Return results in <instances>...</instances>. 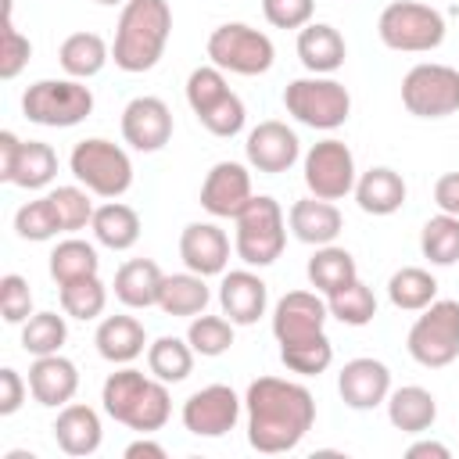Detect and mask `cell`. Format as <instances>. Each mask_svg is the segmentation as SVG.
I'll list each match as a JSON object with an SVG mask.
<instances>
[{"instance_id":"6da1fadb","label":"cell","mask_w":459,"mask_h":459,"mask_svg":"<svg viewBox=\"0 0 459 459\" xmlns=\"http://www.w3.org/2000/svg\"><path fill=\"white\" fill-rule=\"evenodd\" d=\"M244 405H247V441L262 455H280L298 448L316 423L312 391L283 377L251 380Z\"/></svg>"},{"instance_id":"7a4b0ae2","label":"cell","mask_w":459,"mask_h":459,"mask_svg":"<svg viewBox=\"0 0 459 459\" xmlns=\"http://www.w3.org/2000/svg\"><path fill=\"white\" fill-rule=\"evenodd\" d=\"M172 32V7L169 0H126L111 43V61L122 72H151L165 54Z\"/></svg>"},{"instance_id":"3957f363","label":"cell","mask_w":459,"mask_h":459,"mask_svg":"<svg viewBox=\"0 0 459 459\" xmlns=\"http://www.w3.org/2000/svg\"><path fill=\"white\" fill-rule=\"evenodd\" d=\"M100 402H104V412L115 423H126L136 434H154L172 416V402H169L165 380L143 377L133 366H126V369H118V373H111L104 380Z\"/></svg>"},{"instance_id":"277c9868","label":"cell","mask_w":459,"mask_h":459,"mask_svg":"<svg viewBox=\"0 0 459 459\" xmlns=\"http://www.w3.org/2000/svg\"><path fill=\"white\" fill-rule=\"evenodd\" d=\"M237 222V237L233 247L240 255L244 265H273L283 255L287 244V222H283V208L280 201H273L269 194H255L247 201V208L233 219Z\"/></svg>"},{"instance_id":"5b68a950","label":"cell","mask_w":459,"mask_h":459,"mask_svg":"<svg viewBox=\"0 0 459 459\" xmlns=\"http://www.w3.org/2000/svg\"><path fill=\"white\" fill-rule=\"evenodd\" d=\"M377 32L380 43L402 54H427L437 50L445 39V18L437 7L430 4H416V0H394L380 11L377 18Z\"/></svg>"},{"instance_id":"8992f818","label":"cell","mask_w":459,"mask_h":459,"mask_svg":"<svg viewBox=\"0 0 459 459\" xmlns=\"http://www.w3.org/2000/svg\"><path fill=\"white\" fill-rule=\"evenodd\" d=\"M68 169L72 176L97 197H122L129 186H133V161L129 154L111 143V140H100V136H90V140H79L72 147V158H68Z\"/></svg>"},{"instance_id":"52a82bcc","label":"cell","mask_w":459,"mask_h":459,"mask_svg":"<svg viewBox=\"0 0 459 459\" xmlns=\"http://www.w3.org/2000/svg\"><path fill=\"white\" fill-rule=\"evenodd\" d=\"M405 348L427 369H441V366L455 362L459 359V301L434 298L420 312V319L409 326Z\"/></svg>"},{"instance_id":"ba28073f","label":"cell","mask_w":459,"mask_h":459,"mask_svg":"<svg viewBox=\"0 0 459 459\" xmlns=\"http://www.w3.org/2000/svg\"><path fill=\"white\" fill-rule=\"evenodd\" d=\"M22 111L29 122L47 129H68L90 118L93 93L79 79H39L22 93Z\"/></svg>"},{"instance_id":"9c48e42d","label":"cell","mask_w":459,"mask_h":459,"mask_svg":"<svg viewBox=\"0 0 459 459\" xmlns=\"http://www.w3.org/2000/svg\"><path fill=\"white\" fill-rule=\"evenodd\" d=\"M283 108L287 115H294L301 126L312 129H337L348 122L351 111V97L337 79L326 75H308V79H294L283 90Z\"/></svg>"},{"instance_id":"30bf717a","label":"cell","mask_w":459,"mask_h":459,"mask_svg":"<svg viewBox=\"0 0 459 459\" xmlns=\"http://www.w3.org/2000/svg\"><path fill=\"white\" fill-rule=\"evenodd\" d=\"M208 57L215 68L233 72V75H262L273 68L276 47L265 32L244 25V22H226L212 29L208 36Z\"/></svg>"},{"instance_id":"8fae6325","label":"cell","mask_w":459,"mask_h":459,"mask_svg":"<svg viewBox=\"0 0 459 459\" xmlns=\"http://www.w3.org/2000/svg\"><path fill=\"white\" fill-rule=\"evenodd\" d=\"M402 104L416 118H445L459 111V68L423 61L402 79Z\"/></svg>"},{"instance_id":"7c38bea8","label":"cell","mask_w":459,"mask_h":459,"mask_svg":"<svg viewBox=\"0 0 459 459\" xmlns=\"http://www.w3.org/2000/svg\"><path fill=\"white\" fill-rule=\"evenodd\" d=\"M355 154L348 151L344 140H319L305 154V186L312 197L323 201H341L344 194L355 190Z\"/></svg>"},{"instance_id":"4fadbf2b","label":"cell","mask_w":459,"mask_h":459,"mask_svg":"<svg viewBox=\"0 0 459 459\" xmlns=\"http://www.w3.org/2000/svg\"><path fill=\"white\" fill-rule=\"evenodd\" d=\"M240 420V398L226 384H208L183 402V427L197 437H222Z\"/></svg>"},{"instance_id":"5bb4252c","label":"cell","mask_w":459,"mask_h":459,"mask_svg":"<svg viewBox=\"0 0 459 459\" xmlns=\"http://www.w3.org/2000/svg\"><path fill=\"white\" fill-rule=\"evenodd\" d=\"M122 140L133 151L154 154L172 140V111L161 97H133L122 108Z\"/></svg>"},{"instance_id":"9a60e30c","label":"cell","mask_w":459,"mask_h":459,"mask_svg":"<svg viewBox=\"0 0 459 459\" xmlns=\"http://www.w3.org/2000/svg\"><path fill=\"white\" fill-rule=\"evenodd\" d=\"M251 197V172L240 161H215L201 183V208L215 219H237Z\"/></svg>"},{"instance_id":"2e32d148","label":"cell","mask_w":459,"mask_h":459,"mask_svg":"<svg viewBox=\"0 0 459 459\" xmlns=\"http://www.w3.org/2000/svg\"><path fill=\"white\" fill-rule=\"evenodd\" d=\"M244 154H247V165L258 169V172H287L298 154H301V143H298V133L287 126V122H258L251 133H247V143H244Z\"/></svg>"},{"instance_id":"e0dca14e","label":"cell","mask_w":459,"mask_h":459,"mask_svg":"<svg viewBox=\"0 0 459 459\" xmlns=\"http://www.w3.org/2000/svg\"><path fill=\"white\" fill-rule=\"evenodd\" d=\"M337 391H341L348 409H359V412L377 409L391 394V369L380 359H369V355L351 359L337 373Z\"/></svg>"},{"instance_id":"ac0fdd59","label":"cell","mask_w":459,"mask_h":459,"mask_svg":"<svg viewBox=\"0 0 459 459\" xmlns=\"http://www.w3.org/2000/svg\"><path fill=\"white\" fill-rule=\"evenodd\" d=\"M326 316H330V308L316 290H290L273 308V333H276L280 344L301 341V337L323 333Z\"/></svg>"},{"instance_id":"d6986e66","label":"cell","mask_w":459,"mask_h":459,"mask_svg":"<svg viewBox=\"0 0 459 459\" xmlns=\"http://www.w3.org/2000/svg\"><path fill=\"white\" fill-rule=\"evenodd\" d=\"M219 305H222V316L233 323V326H251L265 316V305H269V290H265V280L251 269H233L222 276L219 283Z\"/></svg>"},{"instance_id":"ffe728a7","label":"cell","mask_w":459,"mask_h":459,"mask_svg":"<svg viewBox=\"0 0 459 459\" xmlns=\"http://www.w3.org/2000/svg\"><path fill=\"white\" fill-rule=\"evenodd\" d=\"M179 258L197 276H219L230 262V237L215 222H190L179 233Z\"/></svg>"},{"instance_id":"44dd1931","label":"cell","mask_w":459,"mask_h":459,"mask_svg":"<svg viewBox=\"0 0 459 459\" xmlns=\"http://www.w3.org/2000/svg\"><path fill=\"white\" fill-rule=\"evenodd\" d=\"M79 391V369L72 359H65L61 351L54 355H36V362L29 366V394L47 405V409H61L75 398Z\"/></svg>"},{"instance_id":"7402d4cb","label":"cell","mask_w":459,"mask_h":459,"mask_svg":"<svg viewBox=\"0 0 459 459\" xmlns=\"http://www.w3.org/2000/svg\"><path fill=\"white\" fill-rule=\"evenodd\" d=\"M287 222H290V233L301 240V244H312V247H323V244H333L344 219L337 212L333 201H323V197H301L290 204L287 212Z\"/></svg>"},{"instance_id":"603a6c76","label":"cell","mask_w":459,"mask_h":459,"mask_svg":"<svg viewBox=\"0 0 459 459\" xmlns=\"http://www.w3.org/2000/svg\"><path fill=\"white\" fill-rule=\"evenodd\" d=\"M100 416L97 409L90 405H79V402H68L61 405L57 420H54V441L65 455H93L100 448Z\"/></svg>"},{"instance_id":"cb8c5ba5","label":"cell","mask_w":459,"mask_h":459,"mask_svg":"<svg viewBox=\"0 0 459 459\" xmlns=\"http://www.w3.org/2000/svg\"><path fill=\"white\" fill-rule=\"evenodd\" d=\"M298 57L312 75H330L344 65L348 47H344V36L333 25L308 22L305 29H298Z\"/></svg>"},{"instance_id":"d4e9b609","label":"cell","mask_w":459,"mask_h":459,"mask_svg":"<svg viewBox=\"0 0 459 459\" xmlns=\"http://www.w3.org/2000/svg\"><path fill=\"white\" fill-rule=\"evenodd\" d=\"M93 344H97L100 359H108L115 366H129L133 359L143 355L147 333H143V323L133 316H108V319H100Z\"/></svg>"},{"instance_id":"484cf974","label":"cell","mask_w":459,"mask_h":459,"mask_svg":"<svg viewBox=\"0 0 459 459\" xmlns=\"http://www.w3.org/2000/svg\"><path fill=\"white\" fill-rule=\"evenodd\" d=\"M355 201L366 215H394L405 204V179L394 169L377 165L355 179Z\"/></svg>"},{"instance_id":"4316f807","label":"cell","mask_w":459,"mask_h":459,"mask_svg":"<svg viewBox=\"0 0 459 459\" xmlns=\"http://www.w3.org/2000/svg\"><path fill=\"white\" fill-rule=\"evenodd\" d=\"M161 280H165V273L158 269V262H151V258H129L115 273V298L126 308H151V305H158Z\"/></svg>"},{"instance_id":"83f0119b","label":"cell","mask_w":459,"mask_h":459,"mask_svg":"<svg viewBox=\"0 0 459 459\" xmlns=\"http://www.w3.org/2000/svg\"><path fill=\"white\" fill-rule=\"evenodd\" d=\"M387 420L402 430V434H423L434 427L437 420V398L420 387V384H405V387H394L387 394Z\"/></svg>"},{"instance_id":"f1b7e54d","label":"cell","mask_w":459,"mask_h":459,"mask_svg":"<svg viewBox=\"0 0 459 459\" xmlns=\"http://www.w3.org/2000/svg\"><path fill=\"white\" fill-rule=\"evenodd\" d=\"M90 230H93L97 244H104L111 251H129L140 240V215L122 201H108L93 212Z\"/></svg>"},{"instance_id":"f546056e","label":"cell","mask_w":459,"mask_h":459,"mask_svg":"<svg viewBox=\"0 0 459 459\" xmlns=\"http://www.w3.org/2000/svg\"><path fill=\"white\" fill-rule=\"evenodd\" d=\"M308 283L319 290V294H333L341 287H348L351 280H359V265L351 258V251L337 247V244H323L316 247V255L308 258Z\"/></svg>"},{"instance_id":"4dcf8cb0","label":"cell","mask_w":459,"mask_h":459,"mask_svg":"<svg viewBox=\"0 0 459 459\" xmlns=\"http://www.w3.org/2000/svg\"><path fill=\"white\" fill-rule=\"evenodd\" d=\"M208 283L197 273H172L161 280V294H158V308L165 316H201L208 305Z\"/></svg>"},{"instance_id":"1f68e13d","label":"cell","mask_w":459,"mask_h":459,"mask_svg":"<svg viewBox=\"0 0 459 459\" xmlns=\"http://www.w3.org/2000/svg\"><path fill=\"white\" fill-rule=\"evenodd\" d=\"M108 57H111V50L97 32H72V36H65V43L57 50V61L68 72V79L97 75L108 65Z\"/></svg>"},{"instance_id":"d6a6232c","label":"cell","mask_w":459,"mask_h":459,"mask_svg":"<svg viewBox=\"0 0 459 459\" xmlns=\"http://www.w3.org/2000/svg\"><path fill=\"white\" fill-rule=\"evenodd\" d=\"M387 298L402 312H423L437 298V280L427 269H420V265H402L387 280Z\"/></svg>"},{"instance_id":"836d02e7","label":"cell","mask_w":459,"mask_h":459,"mask_svg":"<svg viewBox=\"0 0 459 459\" xmlns=\"http://www.w3.org/2000/svg\"><path fill=\"white\" fill-rule=\"evenodd\" d=\"M194 355L197 351L190 348V341H183V337H158V341L147 344V369H151V377H158L165 384H179V380L190 377Z\"/></svg>"},{"instance_id":"e575fe53","label":"cell","mask_w":459,"mask_h":459,"mask_svg":"<svg viewBox=\"0 0 459 459\" xmlns=\"http://www.w3.org/2000/svg\"><path fill=\"white\" fill-rule=\"evenodd\" d=\"M420 251L430 265H455L459 262V215L437 212L434 219H427L420 233Z\"/></svg>"},{"instance_id":"d590c367","label":"cell","mask_w":459,"mask_h":459,"mask_svg":"<svg viewBox=\"0 0 459 459\" xmlns=\"http://www.w3.org/2000/svg\"><path fill=\"white\" fill-rule=\"evenodd\" d=\"M97 269H100L97 247L79 240V237H68L50 251V276L57 280V287L72 283V280H82V276H97Z\"/></svg>"},{"instance_id":"8d00e7d4","label":"cell","mask_w":459,"mask_h":459,"mask_svg":"<svg viewBox=\"0 0 459 459\" xmlns=\"http://www.w3.org/2000/svg\"><path fill=\"white\" fill-rule=\"evenodd\" d=\"M280 362L290 369V373H301V377H319L330 369L333 362V344L326 333H312V337H301V341H287L280 344Z\"/></svg>"},{"instance_id":"74e56055","label":"cell","mask_w":459,"mask_h":459,"mask_svg":"<svg viewBox=\"0 0 459 459\" xmlns=\"http://www.w3.org/2000/svg\"><path fill=\"white\" fill-rule=\"evenodd\" d=\"M54 172H57V154H54V147L43 143V140H25L11 183H14V186H25V190H39V186H47V183L54 179Z\"/></svg>"},{"instance_id":"f35d334b","label":"cell","mask_w":459,"mask_h":459,"mask_svg":"<svg viewBox=\"0 0 459 459\" xmlns=\"http://www.w3.org/2000/svg\"><path fill=\"white\" fill-rule=\"evenodd\" d=\"M326 308H330V316H333L337 323H344V326H366V323H373V316H377V298H373V290H369L362 280H351L348 287L326 294Z\"/></svg>"},{"instance_id":"ab89813d","label":"cell","mask_w":459,"mask_h":459,"mask_svg":"<svg viewBox=\"0 0 459 459\" xmlns=\"http://www.w3.org/2000/svg\"><path fill=\"white\" fill-rule=\"evenodd\" d=\"M108 305V287L100 283V276H82L72 283H61V308L72 319H97Z\"/></svg>"},{"instance_id":"60d3db41","label":"cell","mask_w":459,"mask_h":459,"mask_svg":"<svg viewBox=\"0 0 459 459\" xmlns=\"http://www.w3.org/2000/svg\"><path fill=\"white\" fill-rule=\"evenodd\" d=\"M65 337H68V326H65V316H57V312H32L22 323V348L29 355H54V351H61Z\"/></svg>"},{"instance_id":"b9f144b4","label":"cell","mask_w":459,"mask_h":459,"mask_svg":"<svg viewBox=\"0 0 459 459\" xmlns=\"http://www.w3.org/2000/svg\"><path fill=\"white\" fill-rule=\"evenodd\" d=\"M186 341H190V348H194L197 355L215 359V355L230 351V344H233V323H230L226 316H204V312H201V316L190 319Z\"/></svg>"},{"instance_id":"7bdbcfd3","label":"cell","mask_w":459,"mask_h":459,"mask_svg":"<svg viewBox=\"0 0 459 459\" xmlns=\"http://www.w3.org/2000/svg\"><path fill=\"white\" fill-rule=\"evenodd\" d=\"M47 197H50V204L57 212L61 233H75V230H82V226L93 222V212L97 208L90 201V190H82V186H54Z\"/></svg>"},{"instance_id":"ee69618b","label":"cell","mask_w":459,"mask_h":459,"mask_svg":"<svg viewBox=\"0 0 459 459\" xmlns=\"http://www.w3.org/2000/svg\"><path fill=\"white\" fill-rule=\"evenodd\" d=\"M14 230H18L22 240H36V244L57 237L61 233V222H57V212H54L50 197H36V201L22 204L14 212Z\"/></svg>"},{"instance_id":"f6af8a7d","label":"cell","mask_w":459,"mask_h":459,"mask_svg":"<svg viewBox=\"0 0 459 459\" xmlns=\"http://www.w3.org/2000/svg\"><path fill=\"white\" fill-rule=\"evenodd\" d=\"M230 93V86H226V75H222V68H215V65H201V68H194L190 72V79H186V104L194 108V115H204L215 100H222Z\"/></svg>"},{"instance_id":"bcb514c9","label":"cell","mask_w":459,"mask_h":459,"mask_svg":"<svg viewBox=\"0 0 459 459\" xmlns=\"http://www.w3.org/2000/svg\"><path fill=\"white\" fill-rule=\"evenodd\" d=\"M14 7H11V0H4V39H0V79H14L25 65H29V57H32V43H29V36H22L18 29H14Z\"/></svg>"},{"instance_id":"7dc6e473","label":"cell","mask_w":459,"mask_h":459,"mask_svg":"<svg viewBox=\"0 0 459 459\" xmlns=\"http://www.w3.org/2000/svg\"><path fill=\"white\" fill-rule=\"evenodd\" d=\"M201 118V126L212 133V136H237L240 129H244V118H247V111H244V100L230 90L222 100H215L204 115H197Z\"/></svg>"},{"instance_id":"c3c4849f","label":"cell","mask_w":459,"mask_h":459,"mask_svg":"<svg viewBox=\"0 0 459 459\" xmlns=\"http://www.w3.org/2000/svg\"><path fill=\"white\" fill-rule=\"evenodd\" d=\"M0 312L7 323H25L32 316V290H29V280L18 276V273H7L0 280Z\"/></svg>"},{"instance_id":"681fc988","label":"cell","mask_w":459,"mask_h":459,"mask_svg":"<svg viewBox=\"0 0 459 459\" xmlns=\"http://www.w3.org/2000/svg\"><path fill=\"white\" fill-rule=\"evenodd\" d=\"M316 0H262V14L276 29H305L312 22Z\"/></svg>"},{"instance_id":"f907efd6","label":"cell","mask_w":459,"mask_h":459,"mask_svg":"<svg viewBox=\"0 0 459 459\" xmlns=\"http://www.w3.org/2000/svg\"><path fill=\"white\" fill-rule=\"evenodd\" d=\"M22 402H25V380L18 377V369L4 366V369H0V416L18 412Z\"/></svg>"},{"instance_id":"816d5d0a","label":"cell","mask_w":459,"mask_h":459,"mask_svg":"<svg viewBox=\"0 0 459 459\" xmlns=\"http://www.w3.org/2000/svg\"><path fill=\"white\" fill-rule=\"evenodd\" d=\"M434 204L448 215H459V172H445L434 183Z\"/></svg>"},{"instance_id":"f5cc1de1","label":"cell","mask_w":459,"mask_h":459,"mask_svg":"<svg viewBox=\"0 0 459 459\" xmlns=\"http://www.w3.org/2000/svg\"><path fill=\"white\" fill-rule=\"evenodd\" d=\"M22 143H25V140H18L11 129H4V133H0V179H4V183H11V176H14V165H18Z\"/></svg>"},{"instance_id":"db71d44e","label":"cell","mask_w":459,"mask_h":459,"mask_svg":"<svg viewBox=\"0 0 459 459\" xmlns=\"http://www.w3.org/2000/svg\"><path fill=\"white\" fill-rule=\"evenodd\" d=\"M126 459H165V445H158V441H151L143 434L133 445H126Z\"/></svg>"},{"instance_id":"11a10c76","label":"cell","mask_w":459,"mask_h":459,"mask_svg":"<svg viewBox=\"0 0 459 459\" xmlns=\"http://www.w3.org/2000/svg\"><path fill=\"white\" fill-rule=\"evenodd\" d=\"M405 455H409V459H448L452 452H448V445H441V441H416V445L405 448Z\"/></svg>"},{"instance_id":"9f6ffc18","label":"cell","mask_w":459,"mask_h":459,"mask_svg":"<svg viewBox=\"0 0 459 459\" xmlns=\"http://www.w3.org/2000/svg\"><path fill=\"white\" fill-rule=\"evenodd\" d=\"M97 4H108V7H115V4H126V0H97Z\"/></svg>"}]
</instances>
